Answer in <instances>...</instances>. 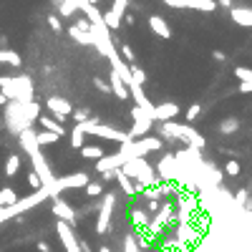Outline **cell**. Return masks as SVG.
Returning <instances> with one entry per match:
<instances>
[{"label": "cell", "mask_w": 252, "mask_h": 252, "mask_svg": "<svg viewBox=\"0 0 252 252\" xmlns=\"http://www.w3.org/2000/svg\"><path fill=\"white\" fill-rule=\"evenodd\" d=\"M230 18H232V23L242 25V28H252V10L250 8H230Z\"/></svg>", "instance_id": "e0dca14e"}, {"label": "cell", "mask_w": 252, "mask_h": 252, "mask_svg": "<svg viewBox=\"0 0 252 252\" xmlns=\"http://www.w3.org/2000/svg\"><path fill=\"white\" fill-rule=\"evenodd\" d=\"M16 202H18L16 189H10V187H3V189H0V210H8V207H13Z\"/></svg>", "instance_id": "cb8c5ba5"}, {"label": "cell", "mask_w": 252, "mask_h": 252, "mask_svg": "<svg viewBox=\"0 0 252 252\" xmlns=\"http://www.w3.org/2000/svg\"><path fill=\"white\" fill-rule=\"evenodd\" d=\"M156 176L161 182H179L182 179V169H179V161H176V156L167 154L164 159L159 161V167L154 169Z\"/></svg>", "instance_id": "8992f818"}, {"label": "cell", "mask_w": 252, "mask_h": 252, "mask_svg": "<svg viewBox=\"0 0 252 252\" xmlns=\"http://www.w3.org/2000/svg\"><path fill=\"white\" fill-rule=\"evenodd\" d=\"M234 78H240V81H252V68L237 66V68H234Z\"/></svg>", "instance_id": "d590c367"}, {"label": "cell", "mask_w": 252, "mask_h": 252, "mask_svg": "<svg viewBox=\"0 0 252 252\" xmlns=\"http://www.w3.org/2000/svg\"><path fill=\"white\" fill-rule=\"evenodd\" d=\"M252 91V81H242L240 83V94H250Z\"/></svg>", "instance_id": "ee69618b"}, {"label": "cell", "mask_w": 252, "mask_h": 252, "mask_svg": "<svg viewBox=\"0 0 252 252\" xmlns=\"http://www.w3.org/2000/svg\"><path fill=\"white\" fill-rule=\"evenodd\" d=\"M126 3L129 0H114V8L109 13H103V25H106L109 31H116V28L121 25V18L126 13Z\"/></svg>", "instance_id": "30bf717a"}, {"label": "cell", "mask_w": 252, "mask_h": 252, "mask_svg": "<svg viewBox=\"0 0 252 252\" xmlns=\"http://www.w3.org/2000/svg\"><path fill=\"white\" fill-rule=\"evenodd\" d=\"M68 36H71V40H76L78 46H94L91 33L81 31V28H76V25H68Z\"/></svg>", "instance_id": "7402d4cb"}, {"label": "cell", "mask_w": 252, "mask_h": 252, "mask_svg": "<svg viewBox=\"0 0 252 252\" xmlns=\"http://www.w3.org/2000/svg\"><path fill=\"white\" fill-rule=\"evenodd\" d=\"M61 136H56V134H51V131H36V141H38V146H48V144H56Z\"/></svg>", "instance_id": "4dcf8cb0"}, {"label": "cell", "mask_w": 252, "mask_h": 252, "mask_svg": "<svg viewBox=\"0 0 252 252\" xmlns=\"http://www.w3.org/2000/svg\"><path fill=\"white\" fill-rule=\"evenodd\" d=\"M169 192V187H164V184H156V187H149V189H144L141 194L146 197V199H154V202H159L161 197H164Z\"/></svg>", "instance_id": "4316f807"}, {"label": "cell", "mask_w": 252, "mask_h": 252, "mask_svg": "<svg viewBox=\"0 0 252 252\" xmlns=\"http://www.w3.org/2000/svg\"><path fill=\"white\" fill-rule=\"evenodd\" d=\"M28 184H31V189H33V192L43 189V182H40V176H38L36 172H28Z\"/></svg>", "instance_id": "8d00e7d4"}, {"label": "cell", "mask_w": 252, "mask_h": 252, "mask_svg": "<svg viewBox=\"0 0 252 252\" xmlns=\"http://www.w3.org/2000/svg\"><path fill=\"white\" fill-rule=\"evenodd\" d=\"M38 124L43 126V131H51V134H56V136H66V129L58 121H53L51 116H38Z\"/></svg>", "instance_id": "44dd1931"}, {"label": "cell", "mask_w": 252, "mask_h": 252, "mask_svg": "<svg viewBox=\"0 0 252 252\" xmlns=\"http://www.w3.org/2000/svg\"><path fill=\"white\" fill-rule=\"evenodd\" d=\"M161 3L169 8H194V10H204V13L217 8L214 0H161Z\"/></svg>", "instance_id": "7c38bea8"}, {"label": "cell", "mask_w": 252, "mask_h": 252, "mask_svg": "<svg viewBox=\"0 0 252 252\" xmlns=\"http://www.w3.org/2000/svg\"><path fill=\"white\" fill-rule=\"evenodd\" d=\"M0 91L5 94L8 101H33V83L31 78H0Z\"/></svg>", "instance_id": "7a4b0ae2"}, {"label": "cell", "mask_w": 252, "mask_h": 252, "mask_svg": "<svg viewBox=\"0 0 252 252\" xmlns=\"http://www.w3.org/2000/svg\"><path fill=\"white\" fill-rule=\"evenodd\" d=\"M46 109L56 116V121L61 124L66 116L73 114V103H71L68 98H61V96H48V98H46Z\"/></svg>", "instance_id": "52a82bcc"}, {"label": "cell", "mask_w": 252, "mask_h": 252, "mask_svg": "<svg viewBox=\"0 0 252 252\" xmlns=\"http://www.w3.org/2000/svg\"><path fill=\"white\" fill-rule=\"evenodd\" d=\"M118 56H121V61L126 66H134L136 63V53L131 51V46H126V43H124V46H118Z\"/></svg>", "instance_id": "f546056e"}, {"label": "cell", "mask_w": 252, "mask_h": 252, "mask_svg": "<svg viewBox=\"0 0 252 252\" xmlns=\"http://www.w3.org/2000/svg\"><path fill=\"white\" fill-rule=\"evenodd\" d=\"M0 124H3V116H0Z\"/></svg>", "instance_id": "816d5d0a"}, {"label": "cell", "mask_w": 252, "mask_h": 252, "mask_svg": "<svg viewBox=\"0 0 252 252\" xmlns=\"http://www.w3.org/2000/svg\"><path fill=\"white\" fill-rule=\"evenodd\" d=\"M98 252H114V250H111L109 245H101V250H98Z\"/></svg>", "instance_id": "681fc988"}, {"label": "cell", "mask_w": 252, "mask_h": 252, "mask_svg": "<svg viewBox=\"0 0 252 252\" xmlns=\"http://www.w3.org/2000/svg\"><path fill=\"white\" fill-rule=\"evenodd\" d=\"M3 121L8 124L10 134H16V136L20 134L23 129H31V126H28V121H25V116H23V109H20V103H18V101H8Z\"/></svg>", "instance_id": "5b68a950"}, {"label": "cell", "mask_w": 252, "mask_h": 252, "mask_svg": "<svg viewBox=\"0 0 252 252\" xmlns=\"http://www.w3.org/2000/svg\"><path fill=\"white\" fill-rule=\"evenodd\" d=\"M83 134H91V136H101V139H111V141H118V144H124L129 141V134L126 131H118L114 126H103V124H96L94 118H88V121H81L78 124Z\"/></svg>", "instance_id": "277c9868"}, {"label": "cell", "mask_w": 252, "mask_h": 252, "mask_svg": "<svg viewBox=\"0 0 252 252\" xmlns=\"http://www.w3.org/2000/svg\"><path fill=\"white\" fill-rule=\"evenodd\" d=\"M94 86L98 88V91H101V94H111V86H109L106 81H103V78H98V76L94 78Z\"/></svg>", "instance_id": "ab89813d"}, {"label": "cell", "mask_w": 252, "mask_h": 252, "mask_svg": "<svg viewBox=\"0 0 252 252\" xmlns=\"http://www.w3.org/2000/svg\"><path fill=\"white\" fill-rule=\"evenodd\" d=\"M18 169H20V156H18V154H10V156L5 159V174H8V176H16Z\"/></svg>", "instance_id": "83f0119b"}, {"label": "cell", "mask_w": 252, "mask_h": 252, "mask_svg": "<svg viewBox=\"0 0 252 252\" xmlns=\"http://www.w3.org/2000/svg\"><path fill=\"white\" fill-rule=\"evenodd\" d=\"M237 126H240L237 118H227V121L219 124V131H222V134H232V131H237Z\"/></svg>", "instance_id": "e575fe53"}, {"label": "cell", "mask_w": 252, "mask_h": 252, "mask_svg": "<svg viewBox=\"0 0 252 252\" xmlns=\"http://www.w3.org/2000/svg\"><path fill=\"white\" fill-rule=\"evenodd\" d=\"M161 134L164 136H172V139H179V141H184L189 149H204V136L199 134V131H194L192 126H187V124H176V121H164L161 124Z\"/></svg>", "instance_id": "6da1fadb"}, {"label": "cell", "mask_w": 252, "mask_h": 252, "mask_svg": "<svg viewBox=\"0 0 252 252\" xmlns=\"http://www.w3.org/2000/svg\"><path fill=\"white\" fill-rule=\"evenodd\" d=\"M83 136H86V134L81 131L78 124L71 129V146H73V149H83V146H86V144H83Z\"/></svg>", "instance_id": "f1b7e54d"}, {"label": "cell", "mask_w": 252, "mask_h": 252, "mask_svg": "<svg viewBox=\"0 0 252 252\" xmlns=\"http://www.w3.org/2000/svg\"><path fill=\"white\" fill-rule=\"evenodd\" d=\"M131 222H134L136 227H146V225H149V212H144V210H131Z\"/></svg>", "instance_id": "1f68e13d"}, {"label": "cell", "mask_w": 252, "mask_h": 252, "mask_svg": "<svg viewBox=\"0 0 252 252\" xmlns=\"http://www.w3.org/2000/svg\"><path fill=\"white\" fill-rule=\"evenodd\" d=\"M169 219H174V207H172V204H164V207L159 210V214L154 217L152 230L156 232V230H161V227H167V225H169Z\"/></svg>", "instance_id": "d6986e66"}, {"label": "cell", "mask_w": 252, "mask_h": 252, "mask_svg": "<svg viewBox=\"0 0 252 252\" xmlns=\"http://www.w3.org/2000/svg\"><path fill=\"white\" fill-rule=\"evenodd\" d=\"M78 152H81L83 159H94V161H98V159L106 156V152H103L101 146H96V144H88V146H83V149H78Z\"/></svg>", "instance_id": "d4e9b609"}, {"label": "cell", "mask_w": 252, "mask_h": 252, "mask_svg": "<svg viewBox=\"0 0 252 252\" xmlns=\"http://www.w3.org/2000/svg\"><path fill=\"white\" fill-rule=\"evenodd\" d=\"M53 214L61 219V222H68V225L73 227V219H76V210H73L68 202H63L61 197H53Z\"/></svg>", "instance_id": "4fadbf2b"}, {"label": "cell", "mask_w": 252, "mask_h": 252, "mask_svg": "<svg viewBox=\"0 0 252 252\" xmlns=\"http://www.w3.org/2000/svg\"><path fill=\"white\" fill-rule=\"evenodd\" d=\"M88 3H91V5H98V0H88Z\"/></svg>", "instance_id": "f907efd6"}, {"label": "cell", "mask_w": 252, "mask_h": 252, "mask_svg": "<svg viewBox=\"0 0 252 252\" xmlns=\"http://www.w3.org/2000/svg\"><path fill=\"white\" fill-rule=\"evenodd\" d=\"M58 10H61L63 18H73L81 8H78V0H63V3L58 5Z\"/></svg>", "instance_id": "484cf974"}, {"label": "cell", "mask_w": 252, "mask_h": 252, "mask_svg": "<svg viewBox=\"0 0 252 252\" xmlns=\"http://www.w3.org/2000/svg\"><path fill=\"white\" fill-rule=\"evenodd\" d=\"M179 114V106H176L174 101H164V103H159V106H154V114H152V118L154 121H172V118Z\"/></svg>", "instance_id": "5bb4252c"}, {"label": "cell", "mask_w": 252, "mask_h": 252, "mask_svg": "<svg viewBox=\"0 0 252 252\" xmlns=\"http://www.w3.org/2000/svg\"><path fill=\"white\" fill-rule=\"evenodd\" d=\"M199 111H202V109H199V103H194V106H189V109H187V121H194V118L199 116Z\"/></svg>", "instance_id": "b9f144b4"}, {"label": "cell", "mask_w": 252, "mask_h": 252, "mask_svg": "<svg viewBox=\"0 0 252 252\" xmlns=\"http://www.w3.org/2000/svg\"><path fill=\"white\" fill-rule=\"evenodd\" d=\"M161 146H164V141H159L156 136H141L139 141L136 139H129L121 144V154H126V159H141L144 154H149V152H159Z\"/></svg>", "instance_id": "3957f363"}, {"label": "cell", "mask_w": 252, "mask_h": 252, "mask_svg": "<svg viewBox=\"0 0 252 252\" xmlns=\"http://www.w3.org/2000/svg\"><path fill=\"white\" fill-rule=\"evenodd\" d=\"M129 71H131V81H134L136 86H144V83H146V73H144L136 63H134V66H129Z\"/></svg>", "instance_id": "d6a6232c"}, {"label": "cell", "mask_w": 252, "mask_h": 252, "mask_svg": "<svg viewBox=\"0 0 252 252\" xmlns=\"http://www.w3.org/2000/svg\"><path fill=\"white\" fill-rule=\"evenodd\" d=\"M146 210H149V212H159V202H154V199H146Z\"/></svg>", "instance_id": "f6af8a7d"}, {"label": "cell", "mask_w": 252, "mask_h": 252, "mask_svg": "<svg viewBox=\"0 0 252 252\" xmlns=\"http://www.w3.org/2000/svg\"><path fill=\"white\" fill-rule=\"evenodd\" d=\"M114 204H116V197H114V194H103V202H101V212H98V222H96V232H98V234H106V232H109Z\"/></svg>", "instance_id": "ba28073f"}, {"label": "cell", "mask_w": 252, "mask_h": 252, "mask_svg": "<svg viewBox=\"0 0 252 252\" xmlns=\"http://www.w3.org/2000/svg\"><path fill=\"white\" fill-rule=\"evenodd\" d=\"M131 114H134V118H136V124L131 126V131H129V139H136V136H144L146 131L152 129V124H154V121H152V116L146 114L144 109H139V106H134V111H131Z\"/></svg>", "instance_id": "9c48e42d"}, {"label": "cell", "mask_w": 252, "mask_h": 252, "mask_svg": "<svg viewBox=\"0 0 252 252\" xmlns=\"http://www.w3.org/2000/svg\"><path fill=\"white\" fill-rule=\"evenodd\" d=\"M38 250H40V252H51V245H48V242H38Z\"/></svg>", "instance_id": "bcb514c9"}, {"label": "cell", "mask_w": 252, "mask_h": 252, "mask_svg": "<svg viewBox=\"0 0 252 252\" xmlns=\"http://www.w3.org/2000/svg\"><path fill=\"white\" fill-rule=\"evenodd\" d=\"M126 154H121V152H116V154H106L103 159H98L96 161V172L98 174H106V172H116V169H121L124 164H126Z\"/></svg>", "instance_id": "8fae6325"}, {"label": "cell", "mask_w": 252, "mask_h": 252, "mask_svg": "<svg viewBox=\"0 0 252 252\" xmlns=\"http://www.w3.org/2000/svg\"><path fill=\"white\" fill-rule=\"evenodd\" d=\"M58 182H61L63 189H83L88 182H91V176H88L86 172H76V174H68V176H63V179H58Z\"/></svg>", "instance_id": "9a60e30c"}, {"label": "cell", "mask_w": 252, "mask_h": 252, "mask_svg": "<svg viewBox=\"0 0 252 252\" xmlns=\"http://www.w3.org/2000/svg\"><path fill=\"white\" fill-rule=\"evenodd\" d=\"M225 172L230 174V176H237V174H240V161H227V164H225Z\"/></svg>", "instance_id": "f35d334b"}, {"label": "cell", "mask_w": 252, "mask_h": 252, "mask_svg": "<svg viewBox=\"0 0 252 252\" xmlns=\"http://www.w3.org/2000/svg\"><path fill=\"white\" fill-rule=\"evenodd\" d=\"M212 56H214V61H225V53H222V51H214Z\"/></svg>", "instance_id": "7dc6e473"}, {"label": "cell", "mask_w": 252, "mask_h": 252, "mask_svg": "<svg viewBox=\"0 0 252 252\" xmlns=\"http://www.w3.org/2000/svg\"><path fill=\"white\" fill-rule=\"evenodd\" d=\"M71 116H73V121H76V124H81V121H88V114H86V111H73Z\"/></svg>", "instance_id": "7bdbcfd3"}, {"label": "cell", "mask_w": 252, "mask_h": 252, "mask_svg": "<svg viewBox=\"0 0 252 252\" xmlns=\"http://www.w3.org/2000/svg\"><path fill=\"white\" fill-rule=\"evenodd\" d=\"M111 91H114V96L116 98H121V101H126L129 98V88H126V83H124V78L121 76H118V73H114L111 71Z\"/></svg>", "instance_id": "ffe728a7"}, {"label": "cell", "mask_w": 252, "mask_h": 252, "mask_svg": "<svg viewBox=\"0 0 252 252\" xmlns=\"http://www.w3.org/2000/svg\"><path fill=\"white\" fill-rule=\"evenodd\" d=\"M0 106H8V98H5V94L0 91Z\"/></svg>", "instance_id": "c3c4849f"}, {"label": "cell", "mask_w": 252, "mask_h": 252, "mask_svg": "<svg viewBox=\"0 0 252 252\" xmlns=\"http://www.w3.org/2000/svg\"><path fill=\"white\" fill-rule=\"evenodd\" d=\"M149 28H152V33H156L159 38H164V40L172 38V28H169V23L161 16H152L149 18Z\"/></svg>", "instance_id": "2e32d148"}, {"label": "cell", "mask_w": 252, "mask_h": 252, "mask_svg": "<svg viewBox=\"0 0 252 252\" xmlns=\"http://www.w3.org/2000/svg\"><path fill=\"white\" fill-rule=\"evenodd\" d=\"M114 174H116V179H118V187H121V192H124V194L134 197V194H139V192H141V189H139V184H136L134 179H129V176H126L121 169H116Z\"/></svg>", "instance_id": "ac0fdd59"}, {"label": "cell", "mask_w": 252, "mask_h": 252, "mask_svg": "<svg viewBox=\"0 0 252 252\" xmlns=\"http://www.w3.org/2000/svg\"><path fill=\"white\" fill-rule=\"evenodd\" d=\"M124 252H141V250H139V245H136V240H134L131 234L124 240Z\"/></svg>", "instance_id": "74e56055"}, {"label": "cell", "mask_w": 252, "mask_h": 252, "mask_svg": "<svg viewBox=\"0 0 252 252\" xmlns=\"http://www.w3.org/2000/svg\"><path fill=\"white\" fill-rule=\"evenodd\" d=\"M48 25L53 28L56 33H61V31H63V25H61V18H58V16H48Z\"/></svg>", "instance_id": "60d3db41"}, {"label": "cell", "mask_w": 252, "mask_h": 252, "mask_svg": "<svg viewBox=\"0 0 252 252\" xmlns=\"http://www.w3.org/2000/svg\"><path fill=\"white\" fill-rule=\"evenodd\" d=\"M83 192H86L88 197H98V194H103V184L101 182H88L83 187Z\"/></svg>", "instance_id": "836d02e7"}, {"label": "cell", "mask_w": 252, "mask_h": 252, "mask_svg": "<svg viewBox=\"0 0 252 252\" xmlns=\"http://www.w3.org/2000/svg\"><path fill=\"white\" fill-rule=\"evenodd\" d=\"M0 63L3 66H13V68H20L23 58L16 51H8V48H0Z\"/></svg>", "instance_id": "603a6c76"}]
</instances>
